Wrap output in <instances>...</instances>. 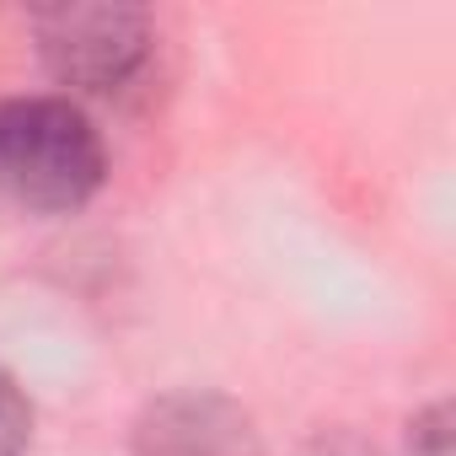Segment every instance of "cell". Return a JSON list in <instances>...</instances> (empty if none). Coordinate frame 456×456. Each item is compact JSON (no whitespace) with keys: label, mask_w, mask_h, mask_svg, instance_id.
<instances>
[{"label":"cell","mask_w":456,"mask_h":456,"mask_svg":"<svg viewBox=\"0 0 456 456\" xmlns=\"http://www.w3.org/2000/svg\"><path fill=\"white\" fill-rule=\"evenodd\" d=\"M129 456H269L258 419L225 392L177 387L134 413Z\"/></svg>","instance_id":"3"},{"label":"cell","mask_w":456,"mask_h":456,"mask_svg":"<svg viewBox=\"0 0 456 456\" xmlns=\"http://www.w3.org/2000/svg\"><path fill=\"white\" fill-rule=\"evenodd\" d=\"M33 424H38V413H33L28 387H22L6 365H0V456H28Z\"/></svg>","instance_id":"4"},{"label":"cell","mask_w":456,"mask_h":456,"mask_svg":"<svg viewBox=\"0 0 456 456\" xmlns=\"http://www.w3.org/2000/svg\"><path fill=\"white\" fill-rule=\"evenodd\" d=\"M408 456H451V403L435 397L408 419Z\"/></svg>","instance_id":"5"},{"label":"cell","mask_w":456,"mask_h":456,"mask_svg":"<svg viewBox=\"0 0 456 456\" xmlns=\"http://www.w3.org/2000/svg\"><path fill=\"white\" fill-rule=\"evenodd\" d=\"M33 54L65 97H124L156 60V22L124 0H65L28 17Z\"/></svg>","instance_id":"2"},{"label":"cell","mask_w":456,"mask_h":456,"mask_svg":"<svg viewBox=\"0 0 456 456\" xmlns=\"http://www.w3.org/2000/svg\"><path fill=\"white\" fill-rule=\"evenodd\" d=\"M108 183V140L65 92L0 97V199L28 215H76Z\"/></svg>","instance_id":"1"}]
</instances>
